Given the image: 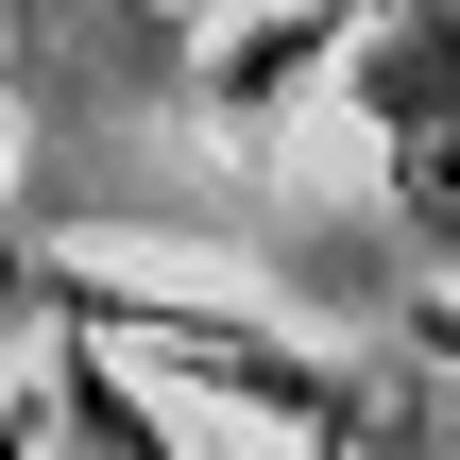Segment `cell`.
Returning <instances> with one entry per match:
<instances>
[{
	"mask_svg": "<svg viewBox=\"0 0 460 460\" xmlns=\"http://www.w3.org/2000/svg\"><path fill=\"white\" fill-rule=\"evenodd\" d=\"M427 358H444V376H460V290H444V307H427Z\"/></svg>",
	"mask_w": 460,
	"mask_h": 460,
	"instance_id": "obj_2",
	"label": "cell"
},
{
	"mask_svg": "<svg viewBox=\"0 0 460 460\" xmlns=\"http://www.w3.org/2000/svg\"><path fill=\"white\" fill-rule=\"evenodd\" d=\"M51 410H68L51 460H171L154 427H137V393H119V358H102V341H68V358H51Z\"/></svg>",
	"mask_w": 460,
	"mask_h": 460,
	"instance_id": "obj_1",
	"label": "cell"
}]
</instances>
